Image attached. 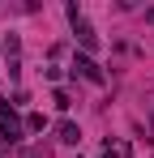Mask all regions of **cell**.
I'll list each match as a JSON object with an SVG mask.
<instances>
[{
	"mask_svg": "<svg viewBox=\"0 0 154 158\" xmlns=\"http://www.w3.org/2000/svg\"><path fill=\"white\" fill-rule=\"evenodd\" d=\"M64 13H69V22H73V34H77V43H81V52H86V56L99 52V34H94V26L81 17V4H69Z\"/></svg>",
	"mask_w": 154,
	"mask_h": 158,
	"instance_id": "obj_1",
	"label": "cell"
},
{
	"mask_svg": "<svg viewBox=\"0 0 154 158\" xmlns=\"http://www.w3.org/2000/svg\"><path fill=\"white\" fill-rule=\"evenodd\" d=\"M146 22H150V26H154V9H150V13H146Z\"/></svg>",
	"mask_w": 154,
	"mask_h": 158,
	"instance_id": "obj_9",
	"label": "cell"
},
{
	"mask_svg": "<svg viewBox=\"0 0 154 158\" xmlns=\"http://www.w3.org/2000/svg\"><path fill=\"white\" fill-rule=\"evenodd\" d=\"M22 132H26V124L17 120V111H13V103H4L0 98V141H22Z\"/></svg>",
	"mask_w": 154,
	"mask_h": 158,
	"instance_id": "obj_2",
	"label": "cell"
},
{
	"mask_svg": "<svg viewBox=\"0 0 154 158\" xmlns=\"http://www.w3.org/2000/svg\"><path fill=\"white\" fill-rule=\"evenodd\" d=\"M43 124H47L43 111H30V115H26V132H43Z\"/></svg>",
	"mask_w": 154,
	"mask_h": 158,
	"instance_id": "obj_6",
	"label": "cell"
},
{
	"mask_svg": "<svg viewBox=\"0 0 154 158\" xmlns=\"http://www.w3.org/2000/svg\"><path fill=\"white\" fill-rule=\"evenodd\" d=\"M51 103L60 107V111H69V107H73V103H69V94H64V90H56V94H51Z\"/></svg>",
	"mask_w": 154,
	"mask_h": 158,
	"instance_id": "obj_7",
	"label": "cell"
},
{
	"mask_svg": "<svg viewBox=\"0 0 154 158\" xmlns=\"http://www.w3.org/2000/svg\"><path fill=\"white\" fill-rule=\"evenodd\" d=\"M56 141H64V145H77V141H81V128H77L73 120H60V128H56Z\"/></svg>",
	"mask_w": 154,
	"mask_h": 158,
	"instance_id": "obj_5",
	"label": "cell"
},
{
	"mask_svg": "<svg viewBox=\"0 0 154 158\" xmlns=\"http://www.w3.org/2000/svg\"><path fill=\"white\" fill-rule=\"evenodd\" d=\"M0 47H4V60H9V77L17 81V73H22V39L17 34H4Z\"/></svg>",
	"mask_w": 154,
	"mask_h": 158,
	"instance_id": "obj_3",
	"label": "cell"
},
{
	"mask_svg": "<svg viewBox=\"0 0 154 158\" xmlns=\"http://www.w3.org/2000/svg\"><path fill=\"white\" fill-rule=\"evenodd\" d=\"M26 158H34V154H26Z\"/></svg>",
	"mask_w": 154,
	"mask_h": 158,
	"instance_id": "obj_10",
	"label": "cell"
},
{
	"mask_svg": "<svg viewBox=\"0 0 154 158\" xmlns=\"http://www.w3.org/2000/svg\"><path fill=\"white\" fill-rule=\"evenodd\" d=\"M73 73H81V77L90 81V85H103V81H107V77H103V69H99V64H94V60H90L86 52H77V60H73Z\"/></svg>",
	"mask_w": 154,
	"mask_h": 158,
	"instance_id": "obj_4",
	"label": "cell"
},
{
	"mask_svg": "<svg viewBox=\"0 0 154 158\" xmlns=\"http://www.w3.org/2000/svg\"><path fill=\"white\" fill-rule=\"evenodd\" d=\"M103 158H128V150H124V145H120V150H111V145H107V150H103Z\"/></svg>",
	"mask_w": 154,
	"mask_h": 158,
	"instance_id": "obj_8",
	"label": "cell"
}]
</instances>
